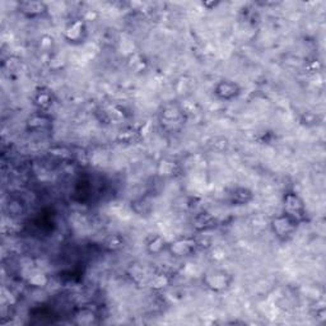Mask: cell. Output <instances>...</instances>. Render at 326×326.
I'll use <instances>...</instances> for the list:
<instances>
[{
  "mask_svg": "<svg viewBox=\"0 0 326 326\" xmlns=\"http://www.w3.org/2000/svg\"><path fill=\"white\" fill-rule=\"evenodd\" d=\"M19 9L24 14L36 17V15H40L45 12V5L40 1H23L19 4Z\"/></svg>",
  "mask_w": 326,
  "mask_h": 326,
  "instance_id": "5",
  "label": "cell"
},
{
  "mask_svg": "<svg viewBox=\"0 0 326 326\" xmlns=\"http://www.w3.org/2000/svg\"><path fill=\"white\" fill-rule=\"evenodd\" d=\"M206 283L212 289L215 291H220V289L226 288L228 287V280H227V276L224 274H213V275H209Z\"/></svg>",
  "mask_w": 326,
  "mask_h": 326,
  "instance_id": "7",
  "label": "cell"
},
{
  "mask_svg": "<svg viewBox=\"0 0 326 326\" xmlns=\"http://www.w3.org/2000/svg\"><path fill=\"white\" fill-rule=\"evenodd\" d=\"M196 247V242L190 238H184V240H179V241L174 242L170 246L171 253L175 256H186L191 254Z\"/></svg>",
  "mask_w": 326,
  "mask_h": 326,
  "instance_id": "3",
  "label": "cell"
},
{
  "mask_svg": "<svg viewBox=\"0 0 326 326\" xmlns=\"http://www.w3.org/2000/svg\"><path fill=\"white\" fill-rule=\"evenodd\" d=\"M284 206H285V209H287L288 217H291L292 219H294V218H301L303 215L302 214L303 213L302 201H301L300 197L297 196L296 194L285 195Z\"/></svg>",
  "mask_w": 326,
  "mask_h": 326,
  "instance_id": "2",
  "label": "cell"
},
{
  "mask_svg": "<svg viewBox=\"0 0 326 326\" xmlns=\"http://www.w3.org/2000/svg\"><path fill=\"white\" fill-rule=\"evenodd\" d=\"M37 105H40L41 107H45V106H49L50 105V94L49 93H41L38 94L37 97Z\"/></svg>",
  "mask_w": 326,
  "mask_h": 326,
  "instance_id": "9",
  "label": "cell"
},
{
  "mask_svg": "<svg viewBox=\"0 0 326 326\" xmlns=\"http://www.w3.org/2000/svg\"><path fill=\"white\" fill-rule=\"evenodd\" d=\"M84 24L80 21L73 22L71 24H69L68 28L65 30V36L68 38L69 41H80L84 35Z\"/></svg>",
  "mask_w": 326,
  "mask_h": 326,
  "instance_id": "4",
  "label": "cell"
},
{
  "mask_svg": "<svg viewBox=\"0 0 326 326\" xmlns=\"http://www.w3.org/2000/svg\"><path fill=\"white\" fill-rule=\"evenodd\" d=\"M163 246H165V241L159 237H156L148 245V247H149V250L152 251V253H159V251H162Z\"/></svg>",
  "mask_w": 326,
  "mask_h": 326,
  "instance_id": "8",
  "label": "cell"
},
{
  "mask_svg": "<svg viewBox=\"0 0 326 326\" xmlns=\"http://www.w3.org/2000/svg\"><path fill=\"white\" fill-rule=\"evenodd\" d=\"M294 224H296V220L292 219L288 215L287 217H278L273 223L274 232L276 233V236H279L282 238L288 237L293 232Z\"/></svg>",
  "mask_w": 326,
  "mask_h": 326,
  "instance_id": "1",
  "label": "cell"
},
{
  "mask_svg": "<svg viewBox=\"0 0 326 326\" xmlns=\"http://www.w3.org/2000/svg\"><path fill=\"white\" fill-rule=\"evenodd\" d=\"M238 92V87L236 84H233V83L228 82V80H226V82H222L217 87V94L219 96V97L222 98H232L233 96H236Z\"/></svg>",
  "mask_w": 326,
  "mask_h": 326,
  "instance_id": "6",
  "label": "cell"
}]
</instances>
